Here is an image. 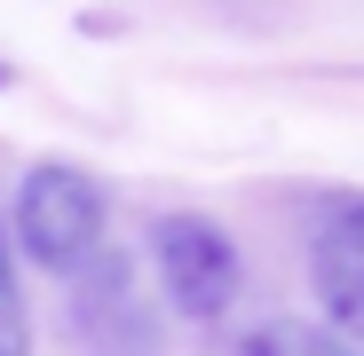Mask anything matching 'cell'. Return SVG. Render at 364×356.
Here are the masks:
<instances>
[{
    "mask_svg": "<svg viewBox=\"0 0 364 356\" xmlns=\"http://www.w3.org/2000/svg\"><path fill=\"white\" fill-rule=\"evenodd\" d=\"M9 246L32 269H48V277H72L103 246V190H95V174H80L72 158L24 166L16 206H9Z\"/></svg>",
    "mask_w": 364,
    "mask_h": 356,
    "instance_id": "cell-1",
    "label": "cell"
},
{
    "mask_svg": "<svg viewBox=\"0 0 364 356\" xmlns=\"http://www.w3.org/2000/svg\"><path fill=\"white\" fill-rule=\"evenodd\" d=\"M151 261H159V285L182 317H222L237 301V246L230 230L206 222V214H159L151 222Z\"/></svg>",
    "mask_w": 364,
    "mask_h": 356,
    "instance_id": "cell-2",
    "label": "cell"
},
{
    "mask_svg": "<svg viewBox=\"0 0 364 356\" xmlns=\"http://www.w3.org/2000/svg\"><path fill=\"white\" fill-rule=\"evenodd\" d=\"M309 285H317V309L325 333H341L348 348H364V198L333 206L309 237Z\"/></svg>",
    "mask_w": 364,
    "mask_h": 356,
    "instance_id": "cell-3",
    "label": "cell"
},
{
    "mask_svg": "<svg viewBox=\"0 0 364 356\" xmlns=\"http://www.w3.org/2000/svg\"><path fill=\"white\" fill-rule=\"evenodd\" d=\"M237 356H364V348H348V340H341V333H325V325L269 317V325H254L246 340H237Z\"/></svg>",
    "mask_w": 364,
    "mask_h": 356,
    "instance_id": "cell-4",
    "label": "cell"
},
{
    "mask_svg": "<svg viewBox=\"0 0 364 356\" xmlns=\"http://www.w3.org/2000/svg\"><path fill=\"white\" fill-rule=\"evenodd\" d=\"M0 356H32V317H24V285H16L9 222H0Z\"/></svg>",
    "mask_w": 364,
    "mask_h": 356,
    "instance_id": "cell-5",
    "label": "cell"
},
{
    "mask_svg": "<svg viewBox=\"0 0 364 356\" xmlns=\"http://www.w3.org/2000/svg\"><path fill=\"white\" fill-rule=\"evenodd\" d=\"M0 87H9V64H0Z\"/></svg>",
    "mask_w": 364,
    "mask_h": 356,
    "instance_id": "cell-6",
    "label": "cell"
}]
</instances>
